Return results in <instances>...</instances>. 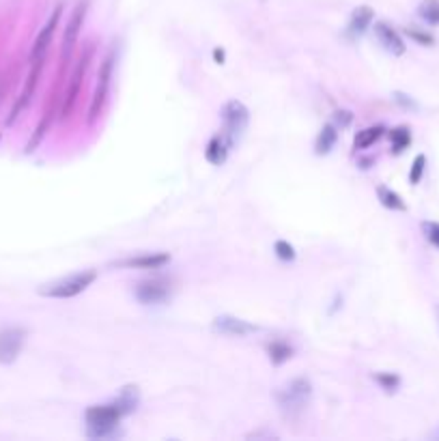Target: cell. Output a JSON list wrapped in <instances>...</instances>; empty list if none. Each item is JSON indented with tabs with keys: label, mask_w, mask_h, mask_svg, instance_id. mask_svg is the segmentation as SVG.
Here are the masks:
<instances>
[{
	"label": "cell",
	"mask_w": 439,
	"mask_h": 441,
	"mask_svg": "<svg viewBox=\"0 0 439 441\" xmlns=\"http://www.w3.org/2000/svg\"><path fill=\"white\" fill-rule=\"evenodd\" d=\"M313 396V387L308 379H293L291 383H287L284 387L278 389L276 401L280 405V411L284 413V418H297L311 403Z\"/></svg>",
	"instance_id": "1"
},
{
	"label": "cell",
	"mask_w": 439,
	"mask_h": 441,
	"mask_svg": "<svg viewBox=\"0 0 439 441\" xmlns=\"http://www.w3.org/2000/svg\"><path fill=\"white\" fill-rule=\"evenodd\" d=\"M121 418H123V411L116 407V403L89 407L86 409V428H89V437L93 439L110 437L116 430V424Z\"/></svg>",
	"instance_id": "2"
},
{
	"label": "cell",
	"mask_w": 439,
	"mask_h": 441,
	"mask_svg": "<svg viewBox=\"0 0 439 441\" xmlns=\"http://www.w3.org/2000/svg\"><path fill=\"white\" fill-rule=\"evenodd\" d=\"M97 280V272L95 270H86V272H78V274H71L54 284H48L46 289H41L39 293L43 297H54V299H69V297H76L80 295L82 291L89 289L93 282Z\"/></svg>",
	"instance_id": "3"
},
{
	"label": "cell",
	"mask_w": 439,
	"mask_h": 441,
	"mask_svg": "<svg viewBox=\"0 0 439 441\" xmlns=\"http://www.w3.org/2000/svg\"><path fill=\"white\" fill-rule=\"evenodd\" d=\"M222 121H224V138L229 140V145L233 147V145H237V140L243 136V131H246V127H248V121H250V112H248V108L241 104V102H237V99H233V102H229L227 106H224V110H222Z\"/></svg>",
	"instance_id": "4"
},
{
	"label": "cell",
	"mask_w": 439,
	"mask_h": 441,
	"mask_svg": "<svg viewBox=\"0 0 439 441\" xmlns=\"http://www.w3.org/2000/svg\"><path fill=\"white\" fill-rule=\"evenodd\" d=\"M112 69H114V52H110L104 63H102V69H100V75H97V88H95V95H93V102H91V110H89V121H97L104 104H106V97H108V91H110V82H112Z\"/></svg>",
	"instance_id": "5"
},
{
	"label": "cell",
	"mask_w": 439,
	"mask_h": 441,
	"mask_svg": "<svg viewBox=\"0 0 439 441\" xmlns=\"http://www.w3.org/2000/svg\"><path fill=\"white\" fill-rule=\"evenodd\" d=\"M26 342V332L20 327L0 330V364H13Z\"/></svg>",
	"instance_id": "6"
},
{
	"label": "cell",
	"mask_w": 439,
	"mask_h": 441,
	"mask_svg": "<svg viewBox=\"0 0 439 441\" xmlns=\"http://www.w3.org/2000/svg\"><path fill=\"white\" fill-rule=\"evenodd\" d=\"M61 11H63V7L59 5V7L52 11V16H50L48 24L41 28L39 37L35 39V46H32V54H30V61H43V59H46V52H48V48H50L52 35H54V30H56V24H59V20H61Z\"/></svg>",
	"instance_id": "7"
},
{
	"label": "cell",
	"mask_w": 439,
	"mask_h": 441,
	"mask_svg": "<svg viewBox=\"0 0 439 441\" xmlns=\"http://www.w3.org/2000/svg\"><path fill=\"white\" fill-rule=\"evenodd\" d=\"M89 61H91V50L86 52V56L80 61V65H78L76 71H73V78H71V84H69V91H67L65 102H63V108H61V116H63V119L69 116V112L73 110V106H76V102H78L80 86H82V78H84V73H86V67H89Z\"/></svg>",
	"instance_id": "8"
},
{
	"label": "cell",
	"mask_w": 439,
	"mask_h": 441,
	"mask_svg": "<svg viewBox=\"0 0 439 441\" xmlns=\"http://www.w3.org/2000/svg\"><path fill=\"white\" fill-rule=\"evenodd\" d=\"M375 35H377V39H379V43L381 46L390 52V54H394V56H403L405 54V41L401 39V35L394 30L390 24H385V22H377L375 24Z\"/></svg>",
	"instance_id": "9"
},
{
	"label": "cell",
	"mask_w": 439,
	"mask_h": 441,
	"mask_svg": "<svg viewBox=\"0 0 439 441\" xmlns=\"http://www.w3.org/2000/svg\"><path fill=\"white\" fill-rule=\"evenodd\" d=\"M170 295V286L164 280H145L136 286V297L140 303H162Z\"/></svg>",
	"instance_id": "10"
},
{
	"label": "cell",
	"mask_w": 439,
	"mask_h": 441,
	"mask_svg": "<svg viewBox=\"0 0 439 441\" xmlns=\"http://www.w3.org/2000/svg\"><path fill=\"white\" fill-rule=\"evenodd\" d=\"M213 330L220 332V334H224V336H237V338H241V336L254 334L256 332V325H252L248 321H241L237 317L224 315V317H217L213 321Z\"/></svg>",
	"instance_id": "11"
},
{
	"label": "cell",
	"mask_w": 439,
	"mask_h": 441,
	"mask_svg": "<svg viewBox=\"0 0 439 441\" xmlns=\"http://www.w3.org/2000/svg\"><path fill=\"white\" fill-rule=\"evenodd\" d=\"M84 16H86V5H78L67 28H65V39H63V59H69L76 41H78V35H80V28H82V22H84Z\"/></svg>",
	"instance_id": "12"
},
{
	"label": "cell",
	"mask_w": 439,
	"mask_h": 441,
	"mask_svg": "<svg viewBox=\"0 0 439 441\" xmlns=\"http://www.w3.org/2000/svg\"><path fill=\"white\" fill-rule=\"evenodd\" d=\"M168 260H170L168 254H143V256H134V258H125L119 265L121 267H136V270H157Z\"/></svg>",
	"instance_id": "13"
},
{
	"label": "cell",
	"mask_w": 439,
	"mask_h": 441,
	"mask_svg": "<svg viewBox=\"0 0 439 441\" xmlns=\"http://www.w3.org/2000/svg\"><path fill=\"white\" fill-rule=\"evenodd\" d=\"M229 151H231V145L224 136H213L205 149V157L207 162H211L213 166H222L229 157Z\"/></svg>",
	"instance_id": "14"
},
{
	"label": "cell",
	"mask_w": 439,
	"mask_h": 441,
	"mask_svg": "<svg viewBox=\"0 0 439 441\" xmlns=\"http://www.w3.org/2000/svg\"><path fill=\"white\" fill-rule=\"evenodd\" d=\"M375 20V11L371 7H358L354 13H351V20H349V30L354 35H362L368 30V26L373 24Z\"/></svg>",
	"instance_id": "15"
},
{
	"label": "cell",
	"mask_w": 439,
	"mask_h": 441,
	"mask_svg": "<svg viewBox=\"0 0 439 441\" xmlns=\"http://www.w3.org/2000/svg\"><path fill=\"white\" fill-rule=\"evenodd\" d=\"M138 401H140L138 387H136V385H127V387L121 389L119 399H116L114 403H116V407L123 411V416H127V413H131V411H134V409L138 407Z\"/></svg>",
	"instance_id": "16"
},
{
	"label": "cell",
	"mask_w": 439,
	"mask_h": 441,
	"mask_svg": "<svg viewBox=\"0 0 439 441\" xmlns=\"http://www.w3.org/2000/svg\"><path fill=\"white\" fill-rule=\"evenodd\" d=\"M377 196H379V200H381V205H383L385 209H392V211H407L405 200H403L397 192H392V190L385 188V186H379V188H377Z\"/></svg>",
	"instance_id": "17"
},
{
	"label": "cell",
	"mask_w": 439,
	"mask_h": 441,
	"mask_svg": "<svg viewBox=\"0 0 439 441\" xmlns=\"http://www.w3.org/2000/svg\"><path fill=\"white\" fill-rule=\"evenodd\" d=\"M336 140H338V131H336V127H334V125H325V127L321 129L319 138H317V153H319V155L330 153L332 147L336 145Z\"/></svg>",
	"instance_id": "18"
},
{
	"label": "cell",
	"mask_w": 439,
	"mask_h": 441,
	"mask_svg": "<svg viewBox=\"0 0 439 441\" xmlns=\"http://www.w3.org/2000/svg\"><path fill=\"white\" fill-rule=\"evenodd\" d=\"M390 140H392V149L394 153H403L409 145H411V131L409 127H397L390 131Z\"/></svg>",
	"instance_id": "19"
},
{
	"label": "cell",
	"mask_w": 439,
	"mask_h": 441,
	"mask_svg": "<svg viewBox=\"0 0 439 441\" xmlns=\"http://www.w3.org/2000/svg\"><path fill=\"white\" fill-rule=\"evenodd\" d=\"M381 136H383V127H381V125L366 127V129H362L360 134L356 136V149H368V147H373Z\"/></svg>",
	"instance_id": "20"
},
{
	"label": "cell",
	"mask_w": 439,
	"mask_h": 441,
	"mask_svg": "<svg viewBox=\"0 0 439 441\" xmlns=\"http://www.w3.org/2000/svg\"><path fill=\"white\" fill-rule=\"evenodd\" d=\"M267 353H270V360L278 366V364H284V362L293 356V349H291L287 342L276 340V342H272V344L267 346Z\"/></svg>",
	"instance_id": "21"
},
{
	"label": "cell",
	"mask_w": 439,
	"mask_h": 441,
	"mask_svg": "<svg viewBox=\"0 0 439 441\" xmlns=\"http://www.w3.org/2000/svg\"><path fill=\"white\" fill-rule=\"evenodd\" d=\"M418 16L426 24L437 26L439 24V0H424V3L418 7Z\"/></svg>",
	"instance_id": "22"
},
{
	"label": "cell",
	"mask_w": 439,
	"mask_h": 441,
	"mask_svg": "<svg viewBox=\"0 0 439 441\" xmlns=\"http://www.w3.org/2000/svg\"><path fill=\"white\" fill-rule=\"evenodd\" d=\"M375 381L385 389V392H397V387L401 385V377L394 373H379L375 375Z\"/></svg>",
	"instance_id": "23"
},
{
	"label": "cell",
	"mask_w": 439,
	"mask_h": 441,
	"mask_svg": "<svg viewBox=\"0 0 439 441\" xmlns=\"http://www.w3.org/2000/svg\"><path fill=\"white\" fill-rule=\"evenodd\" d=\"M424 168H426V157L424 155H418L411 164V170H409V183L411 186H418L422 174H424Z\"/></svg>",
	"instance_id": "24"
},
{
	"label": "cell",
	"mask_w": 439,
	"mask_h": 441,
	"mask_svg": "<svg viewBox=\"0 0 439 441\" xmlns=\"http://www.w3.org/2000/svg\"><path fill=\"white\" fill-rule=\"evenodd\" d=\"M414 41H418L420 43V46H433V43H435V37L431 35V32H422V30H416L414 26H409L407 30H405Z\"/></svg>",
	"instance_id": "25"
},
{
	"label": "cell",
	"mask_w": 439,
	"mask_h": 441,
	"mask_svg": "<svg viewBox=\"0 0 439 441\" xmlns=\"http://www.w3.org/2000/svg\"><path fill=\"white\" fill-rule=\"evenodd\" d=\"M274 250H276V256L280 258V260H293L295 258V250H293V246L289 243V241H276V246H274Z\"/></svg>",
	"instance_id": "26"
},
{
	"label": "cell",
	"mask_w": 439,
	"mask_h": 441,
	"mask_svg": "<svg viewBox=\"0 0 439 441\" xmlns=\"http://www.w3.org/2000/svg\"><path fill=\"white\" fill-rule=\"evenodd\" d=\"M422 231H424V235H426L428 241H433L435 246H439V224H435V222H424V224H422Z\"/></svg>",
	"instance_id": "27"
},
{
	"label": "cell",
	"mask_w": 439,
	"mask_h": 441,
	"mask_svg": "<svg viewBox=\"0 0 439 441\" xmlns=\"http://www.w3.org/2000/svg\"><path fill=\"white\" fill-rule=\"evenodd\" d=\"M351 121H354V114H351V112H347V110H338V112H336V123H338L340 127H347Z\"/></svg>",
	"instance_id": "28"
},
{
	"label": "cell",
	"mask_w": 439,
	"mask_h": 441,
	"mask_svg": "<svg viewBox=\"0 0 439 441\" xmlns=\"http://www.w3.org/2000/svg\"><path fill=\"white\" fill-rule=\"evenodd\" d=\"M394 97H397V102H399V104H403V106H407V108H416V104H414L407 95H403V93H397Z\"/></svg>",
	"instance_id": "29"
},
{
	"label": "cell",
	"mask_w": 439,
	"mask_h": 441,
	"mask_svg": "<svg viewBox=\"0 0 439 441\" xmlns=\"http://www.w3.org/2000/svg\"><path fill=\"white\" fill-rule=\"evenodd\" d=\"M213 59H215L220 65H222V63H224V52H222V50H213Z\"/></svg>",
	"instance_id": "30"
}]
</instances>
